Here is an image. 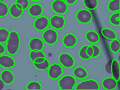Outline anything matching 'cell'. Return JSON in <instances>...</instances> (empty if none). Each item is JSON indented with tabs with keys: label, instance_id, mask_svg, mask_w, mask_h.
I'll return each mask as SVG.
<instances>
[{
	"label": "cell",
	"instance_id": "obj_1",
	"mask_svg": "<svg viewBox=\"0 0 120 90\" xmlns=\"http://www.w3.org/2000/svg\"><path fill=\"white\" fill-rule=\"evenodd\" d=\"M20 36L16 31L10 32L8 39L6 42L7 51L9 54L14 55L17 53L20 48Z\"/></svg>",
	"mask_w": 120,
	"mask_h": 90
},
{
	"label": "cell",
	"instance_id": "obj_2",
	"mask_svg": "<svg viewBox=\"0 0 120 90\" xmlns=\"http://www.w3.org/2000/svg\"><path fill=\"white\" fill-rule=\"evenodd\" d=\"M76 82L74 77L71 75H65L59 81L58 85L61 90H73Z\"/></svg>",
	"mask_w": 120,
	"mask_h": 90
},
{
	"label": "cell",
	"instance_id": "obj_3",
	"mask_svg": "<svg viewBox=\"0 0 120 90\" xmlns=\"http://www.w3.org/2000/svg\"><path fill=\"white\" fill-rule=\"evenodd\" d=\"M99 85L97 81L89 79L82 81L77 84L75 90H99Z\"/></svg>",
	"mask_w": 120,
	"mask_h": 90
},
{
	"label": "cell",
	"instance_id": "obj_4",
	"mask_svg": "<svg viewBox=\"0 0 120 90\" xmlns=\"http://www.w3.org/2000/svg\"><path fill=\"white\" fill-rule=\"evenodd\" d=\"M42 38L47 44L53 45L58 40V34L55 30L50 28L48 29L42 34Z\"/></svg>",
	"mask_w": 120,
	"mask_h": 90
},
{
	"label": "cell",
	"instance_id": "obj_5",
	"mask_svg": "<svg viewBox=\"0 0 120 90\" xmlns=\"http://www.w3.org/2000/svg\"><path fill=\"white\" fill-rule=\"evenodd\" d=\"M59 61L62 65L66 68L73 67L75 64L74 58L70 54L67 52H62L59 57Z\"/></svg>",
	"mask_w": 120,
	"mask_h": 90
},
{
	"label": "cell",
	"instance_id": "obj_6",
	"mask_svg": "<svg viewBox=\"0 0 120 90\" xmlns=\"http://www.w3.org/2000/svg\"><path fill=\"white\" fill-rule=\"evenodd\" d=\"M76 18L81 23L87 24L91 22L93 15L91 12L86 9H80L76 14Z\"/></svg>",
	"mask_w": 120,
	"mask_h": 90
},
{
	"label": "cell",
	"instance_id": "obj_7",
	"mask_svg": "<svg viewBox=\"0 0 120 90\" xmlns=\"http://www.w3.org/2000/svg\"><path fill=\"white\" fill-rule=\"evenodd\" d=\"M51 7L54 12L59 14H65L68 9L67 4L63 0H54L52 1Z\"/></svg>",
	"mask_w": 120,
	"mask_h": 90
},
{
	"label": "cell",
	"instance_id": "obj_8",
	"mask_svg": "<svg viewBox=\"0 0 120 90\" xmlns=\"http://www.w3.org/2000/svg\"><path fill=\"white\" fill-rule=\"evenodd\" d=\"M63 69L59 64L54 63L49 68L48 75L51 79L56 80L62 74Z\"/></svg>",
	"mask_w": 120,
	"mask_h": 90
},
{
	"label": "cell",
	"instance_id": "obj_9",
	"mask_svg": "<svg viewBox=\"0 0 120 90\" xmlns=\"http://www.w3.org/2000/svg\"><path fill=\"white\" fill-rule=\"evenodd\" d=\"M50 24L52 27L57 30L64 28L65 24V20L63 16L55 15L50 18Z\"/></svg>",
	"mask_w": 120,
	"mask_h": 90
},
{
	"label": "cell",
	"instance_id": "obj_10",
	"mask_svg": "<svg viewBox=\"0 0 120 90\" xmlns=\"http://www.w3.org/2000/svg\"><path fill=\"white\" fill-rule=\"evenodd\" d=\"M49 20L45 16H41L37 18L34 22V27L38 31H42L49 26Z\"/></svg>",
	"mask_w": 120,
	"mask_h": 90
},
{
	"label": "cell",
	"instance_id": "obj_11",
	"mask_svg": "<svg viewBox=\"0 0 120 90\" xmlns=\"http://www.w3.org/2000/svg\"><path fill=\"white\" fill-rule=\"evenodd\" d=\"M44 45L43 41L39 38H32L29 42V47L31 51H42Z\"/></svg>",
	"mask_w": 120,
	"mask_h": 90
},
{
	"label": "cell",
	"instance_id": "obj_12",
	"mask_svg": "<svg viewBox=\"0 0 120 90\" xmlns=\"http://www.w3.org/2000/svg\"><path fill=\"white\" fill-rule=\"evenodd\" d=\"M15 60L11 56L8 55L0 56V66L5 68L9 69L15 66Z\"/></svg>",
	"mask_w": 120,
	"mask_h": 90
},
{
	"label": "cell",
	"instance_id": "obj_13",
	"mask_svg": "<svg viewBox=\"0 0 120 90\" xmlns=\"http://www.w3.org/2000/svg\"><path fill=\"white\" fill-rule=\"evenodd\" d=\"M62 42L64 46L67 48H72L77 43L76 36L72 33H68L64 37Z\"/></svg>",
	"mask_w": 120,
	"mask_h": 90
},
{
	"label": "cell",
	"instance_id": "obj_14",
	"mask_svg": "<svg viewBox=\"0 0 120 90\" xmlns=\"http://www.w3.org/2000/svg\"><path fill=\"white\" fill-rule=\"evenodd\" d=\"M0 78L5 84L10 85L14 82L15 77L11 71L8 69L4 70L0 74Z\"/></svg>",
	"mask_w": 120,
	"mask_h": 90
},
{
	"label": "cell",
	"instance_id": "obj_15",
	"mask_svg": "<svg viewBox=\"0 0 120 90\" xmlns=\"http://www.w3.org/2000/svg\"><path fill=\"white\" fill-rule=\"evenodd\" d=\"M112 77L117 82L120 80V65L117 59L112 60L111 64V73Z\"/></svg>",
	"mask_w": 120,
	"mask_h": 90
},
{
	"label": "cell",
	"instance_id": "obj_16",
	"mask_svg": "<svg viewBox=\"0 0 120 90\" xmlns=\"http://www.w3.org/2000/svg\"><path fill=\"white\" fill-rule=\"evenodd\" d=\"M102 86L105 90H114L118 85L117 82L112 77H108L103 79Z\"/></svg>",
	"mask_w": 120,
	"mask_h": 90
},
{
	"label": "cell",
	"instance_id": "obj_17",
	"mask_svg": "<svg viewBox=\"0 0 120 90\" xmlns=\"http://www.w3.org/2000/svg\"><path fill=\"white\" fill-rule=\"evenodd\" d=\"M28 12L29 15L32 17H39L42 15L43 13V8L39 4H34L31 5L29 8Z\"/></svg>",
	"mask_w": 120,
	"mask_h": 90
},
{
	"label": "cell",
	"instance_id": "obj_18",
	"mask_svg": "<svg viewBox=\"0 0 120 90\" xmlns=\"http://www.w3.org/2000/svg\"><path fill=\"white\" fill-rule=\"evenodd\" d=\"M73 74L75 77L80 80L84 79L88 76L87 71L83 67L81 66L75 68L73 70Z\"/></svg>",
	"mask_w": 120,
	"mask_h": 90
},
{
	"label": "cell",
	"instance_id": "obj_19",
	"mask_svg": "<svg viewBox=\"0 0 120 90\" xmlns=\"http://www.w3.org/2000/svg\"><path fill=\"white\" fill-rule=\"evenodd\" d=\"M86 40L92 44H96L98 42L100 39L99 34L94 30H90L86 32L85 35Z\"/></svg>",
	"mask_w": 120,
	"mask_h": 90
},
{
	"label": "cell",
	"instance_id": "obj_20",
	"mask_svg": "<svg viewBox=\"0 0 120 90\" xmlns=\"http://www.w3.org/2000/svg\"><path fill=\"white\" fill-rule=\"evenodd\" d=\"M101 33L103 37L107 39L113 40L117 39V35L114 30L109 28H103L101 30Z\"/></svg>",
	"mask_w": 120,
	"mask_h": 90
},
{
	"label": "cell",
	"instance_id": "obj_21",
	"mask_svg": "<svg viewBox=\"0 0 120 90\" xmlns=\"http://www.w3.org/2000/svg\"><path fill=\"white\" fill-rule=\"evenodd\" d=\"M23 10L18 8L16 6L15 3L11 5L9 9L11 15L14 18H19L22 16L23 13Z\"/></svg>",
	"mask_w": 120,
	"mask_h": 90
},
{
	"label": "cell",
	"instance_id": "obj_22",
	"mask_svg": "<svg viewBox=\"0 0 120 90\" xmlns=\"http://www.w3.org/2000/svg\"><path fill=\"white\" fill-rule=\"evenodd\" d=\"M108 9L111 12L120 11V0H112L109 2Z\"/></svg>",
	"mask_w": 120,
	"mask_h": 90
},
{
	"label": "cell",
	"instance_id": "obj_23",
	"mask_svg": "<svg viewBox=\"0 0 120 90\" xmlns=\"http://www.w3.org/2000/svg\"><path fill=\"white\" fill-rule=\"evenodd\" d=\"M84 6L89 10H93L97 7L98 2V0H83Z\"/></svg>",
	"mask_w": 120,
	"mask_h": 90
},
{
	"label": "cell",
	"instance_id": "obj_24",
	"mask_svg": "<svg viewBox=\"0 0 120 90\" xmlns=\"http://www.w3.org/2000/svg\"><path fill=\"white\" fill-rule=\"evenodd\" d=\"M33 65L36 68L40 70H45L50 67V63L48 59L45 58L44 62L40 64H37L33 62Z\"/></svg>",
	"mask_w": 120,
	"mask_h": 90
},
{
	"label": "cell",
	"instance_id": "obj_25",
	"mask_svg": "<svg viewBox=\"0 0 120 90\" xmlns=\"http://www.w3.org/2000/svg\"><path fill=\"white\" fill-rule=\"evenodd\" d=\"M120 41L119 39H114L112 40L110 44V50L113 53H116L120 51Z\"/></svg>",
	"mask_w": 120,
	"mask_h": 90
},
{
	"label": "cell",
	"instance_id": "obj_26",
	"mask_svg": "<svg viewBox=\"0 0 120 90\" xmlns=\"http://www.w3.org/2000/svg\"><path fill=\"white\" fill-rule=\"evenodd\" d=\"M10 32L5 28H0V43L6 42L9 37Z\"/></svg>",
	"mask_w": 120,
	"mask_h": 90
},
{
	"label": "cell",
	"instance_id": "obj_27",
	"mask_svg": "<svg viewBox=\"0 0 120 90\" xmlns=\"http://www.w3.org/2000/svg\"><path fill=\"white\" fill-rule=\"evenodd\" d=\"M120 12H116L111 15L109 19L110 22L111 24L115 26H120L119 20Z\"/></svg>",
	"mask_w": 120,
	"mask_h": 90
},
{
	"label": "cell",
	"instance_id": "obj_28",
	"mask_svg": "<svg viewBox=\"0 0 120 90\" xmlns=\"http://www.w3.org/2000/svg\"><path fill=\"white\" fill-rule=\"evenodd\" d=\"M27 90H42V86L37 81H32L29 82L26 86Z\"/></svg>",
	"mask_w": 120,
	"mask_h": 90
},
{
	"label": "cell",
	"instance_id": "obj_29",
	"mask_svg": "<svg viewBox=\"0 0 120 90\" xmlns=\"http://www.w3.org/2000/svg\"><path fill=\"white\" fill-rule=\"evenodd\" d=\"M45 57V54L42 51H31L29 53V57L32 62L38 57Z\"/></svg>",
	"mask_w": 120,
	"mask_h": 90
},
{
	"label": "cell",
	"instance_id": "obj_30",
	"mask_svg": "<svg viewBox=\"0 0 120 90\" xmlns=\"http://www.w3.org/2000/svg\"><path fill=\"white\" fill-rule=\"evenodd\" d=\"M8 6L4 2H0V17H5L8 13Z\"/></svg>",
	"mask_w": 120,
	"mask_h": 90
},
{
	"label": "cell",
	"instance_id": "obj_31",
	"mask_svg": "<svg viewBox=\"0 0 120 90\" xmlns=\"http://www.w3.org/2000/svg\"><path fill=\"white\" fill-rule=\"evenodd\" d=\"M89 45H85L84 46L82 47L80 49L79 52V56H80V58H81L82 59L87 60L91 58L87 56L86 52V49Z\"/></svg>",
	"mask_w": 120,
	"mask_h": 90
},
{
	"label": "cell",
	"instance_id": "obj_32",
	"mask_svg": "<svg viewBox=\"0 0 120 90\" xmlns=\"http://www.w3.org/2000/svg\"><path fill=\"white\" fill-rule=\"evenodd\" d=\"M91 45L94 50V54L92 57V58L97 57L98 56L100 55L101 52L100 48L99 46L95 44H92Z\"/></svg>",
	"mask_w": 120,
	"mask_h": 90
},
{
	"label": "cell",
	"instance_id": "obj_33",
	"mask_svg": "<svg viewBox=\"0 0 120 90\" xmlns=\"http://www.w3.org/2000/svg\"><path fill=\"white\" fill-rule=\"evenodd\" d=\"M15 3L20 4L22 6L23 10L27 9L29 6V0H16Z\"/></svg>",
	"mask_w": 120,
	"mask_h": 90
},
{
	"label": "cell",
	"instance_id": "obj_34",
	"mask_svg": "<svg viewBox=\"0 0 120 90\" xmlns=\"http://www.w3.org/2000/svg\"><path fill=\"white\" fill-rule=\"evenodd\" d=\"M86 52L87 54L89 57L92 58L94 54V50L91 45H89L86 49Z\"/></svg>",
	"mask_w": 120,
	"mask_h": 90
},
{
	"label": "cell",
	"instance_id": "obj_35",
	"mask_svg": "<svg viewBox=\"0 0 120 90\" xmlns=\"http://www.w3.org/2000/svg\"><path fill=\"white\" fill-rule=\"evenodd\" d=\"M112 60H110L105 65V69L107 72L109 74L111 73V64H112Z\"/></svg>",
	"mask_w": 120,
	"mask_h": 90
},
{
	"label": "cell",
	"instance_id": "obj_36",
	"mask_svg": "<svg viewBox=\"0 0 120 90\" xmlns=\"http://www.w3.org/2000/svg\"><path fill=\"white\" fill-rule=\"evenodd\" d=\"M45 57H38L35 59L33 62L37 64H40V63H42L44 62L45 59Z\"/></svg>",
	"mask_w": 120,
	"mask_h": 90
},
{
	"label": "cell",
	"instance_id": "obj_37",
	"mask_svg": "<svg viewBox=\"0 0 120 90\" xmlns=\"http://www.w3.org/2000/svg\"><path fill=\"white\" fill-rule=\"evenodd\" d=\"M5 48L3 44H0V55L3 54L5 52Z\"/></svg>",
	"mask_w": 120,
	"mask_h": 90
},
{
	"label": "cell",
	"instance_id": "obj_38",
	"mask_svg": "<svg viewBox=\"0 0 120 90\" xmlns=\"http://www.w3.org/2000/svg\"><path fill=\"white\" fill-rule=\"evenodd\" d=\"M65 2L69 5H73L75 4L77 0H65Z\"/></svg>",
	"mask_w": 120,
	"mask_h": 90
},
{
	"label": "cell",
	"instance_id": "obj_39",
	"mask_svg": "<svg viewBox=\"0 0 120 90\" xmlns=\"http://www.w3.org/2000/svg\"><path fill=\"white\" fill-rule=\"evenodd\" d=\"M4 82L2 80L0 79V90H2L3 89L4 87Z\"/></svg>",
	"mask_w": 120,
	"mask_h": 90
},
{
	"label": "cell",
	"instance_id": "obj_40",
	"mask_svg": "<svg viewBox=\"0 0 120 90\" xmlns=\"http://www.w3.org/2000/svg\"><path fill=\"white\" fill-rule=\"evenodd\" d=\"M15 4H16V6H17V7L19 9H22V6L20 4H18V3H15Z\"/></svg>",
	"mask_w": 120,
	"mask_h": 90
},
{
	"label": "cell",
	"instance_id": "obj_41",
	"mask_svg": "<svg viewBox=\"0 0 120 90\" xmlns=\"http://www.w3.org/2000/svg\"><path fill=\"white\" fill-rule=\"evenodd\" d=\"M31 0L33 1H40L41 0Z\"/></svg>",
	"mask_w": 120,
	"mask_h": 90
},
{
	"label": "cell",
	"instance_id": "obj_42",
	"mask_svg": "<svg viewBox=\"0 0 120 90\" xmlns=\"http://www.w3.org/2000/svg\"><path fill=\"white\" fill-rule=\"evenodd\" d=\"M2 0H0V2H1V1H2Z\"/></svg>",
	"mask_w": 120,
	"mask_h": 90
}]
</instances>
